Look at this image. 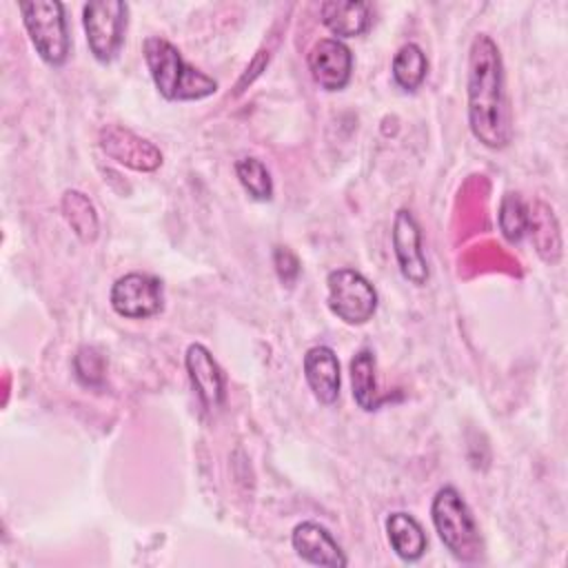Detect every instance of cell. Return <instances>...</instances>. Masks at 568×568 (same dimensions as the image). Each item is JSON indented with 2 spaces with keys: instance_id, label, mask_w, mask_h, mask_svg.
I'll use <instances>...</instances> for the list:
<instances>
[{
  "instance_id": "6da1fadb",
  "label": "cell",
  "mask_w": 568,
  "mask_h": 568,
  "mask_svg": "<svg viewBox=\"0 0 568 568\" xmlns=\"http://www.w3.org/2000/svg\"><path fill=\"white\" fill-rule=\"evenodd\" d=\"M468 129L490 151H501L513 140V124L504 82L499 47L486 33H477L468 51Z\"/></svg>"
},
{
  "instance_id": "7a4b0ae2",
  "label": "cell",
  "mask_w": 568,
  "mask_h": 568,
  "mask_svg": "<svg viewBox=\"0 0 568 568\" xmlns=\"http://www.w3.org/2000/svg\"><path fill=\"white\" fill-rule=\"evenodd\" d=\"M142 55L158 93L169 102H195L217 91V82L191 67L166 38L149 36L142 44Z\"/></svg>"
},
{
  "instance_id": "3957f363",
  "label": "cell",
  "mask_w": 568,
  "mask_h": 568,
  "mask_svg": "<svg viewBox=\"0 0 568 568\" xmlns=\"http://www.w3.org/2000/svg\"><path fill=\"white\" fill-rule=\"evenodd\" d=\"M430 519L442 544L455 559L475 561L479 557L477 521L455 486H444L435 493L430 504Z\"/></svg>"
},
{
  "instance_id": "277c9868",
  "label": "cell",
  "mask_w": 568,
  "mask_h": 568,
  "mask_svg": "<svg viewBox=\"0 0 568 568\" xmlns=\"http://www.w3.org/2000/svg\"><path fill=\"white\" fill-rule=\"evenodd\" d=\"M24 29L36 53L49 67H62L71 53V38L64 18V4L55 0H33L20 7Z\"/></svg>"
},
{
  "instance_id": "5b68a950",
  "label": "cell",
  "mask_w": 568,
  "mask_h": 568,
  "mask_svg": "<svg viewBox=\"0 0 568 568\" xmlns=\"http://www.w3.org/2000/svg\"><path fill=\"white\" fill-rule=\"evenodd\" d=\"M328 311L351 326L366 324L377 311L375 286L355 268H335L326 277Z\"/></svg>"
},
{
  "instance_id": "8992f818",
  "label": "cell",
  "mask_w": 568,
  "mask_h": 568,
  "mask_svg": "<svg viewBox=\"0 0 568 568\" xmlns=\"http://www.w3.org/2000/svg\"><path fill=\"white\" fill-rule=\"evenodd\" d=\"M129 4L122 0H95L82 7V27L91 55L106 64L111 62L122 44L126 33Z\"/></svg>"
},
{
  "instance_id": "52a82bcc",
  "label": "cell",
  "mask_w": 568,
  "mask_h": 568,
  "mask_svg": "<svg viewBox=\"0 0 568 568\" xmlns=\"http://www.w3.org/2000/svg\"><path fill=\"white\" fill-rule=\"evenodd\" d=\"M111 308L126 320H146L162 311V282L149 273H126L118 277L109 293Z\"/></svg>"
},
{
  "instance_id": "ba28073f",
  "label": "cell",
  "mask_w": 568,
  "mask_h": 568,
  "mask_svg": "<svg viewBox=\"0 0 568 568\" xmlns=\"http://www.w3.org/2000/svg\"><path fill=\"white\" fill-rule=\"evenodd\" d=\"M98 144L106 158L113 162L140 171L153 173L162 166V151L146 138L122 124H106L98 133Z\"/></svg>"
},
{
  "instance_id": "9c48e42d",
  "label": "cell",
  "mask_w": 568,
  "mask_h": 568,
  "mask_svg": "<svg viewBox=\"0 0 568 568\" xmlns=\"http://www.w3.org/2000/svg\"><path fill=\"white\" fill-rule=\"evenodd\" d=\"M393 253L402 277L415 286H424L430 277L428 262L422 248V231L408 209H399L393 217Z\"/></svg>"
},
{
  "instance_id": "30bf717a",
  "label": "cell",
  "mask_w": 568,
  "mask_h": 568,
  "mask_svg": "<svg viewBox=\"0 0 568 568\" xmlns=\"http://www.w3.org/2000/svg\"><path fill=\"white\" fill-rule=\"evenodd\" d=\"M313 82L324 91H342L353 75V53L337 38L317 40L306 58Z\"/></svg>"
},
{
  "instance_id": "8fae6325",
  "label": "cell",
  "mask_w": 568,
  "mask_h": 568,
  "mask_svg": "<svg viewBox=\"0 0 568 568\" xmlns=\"http://www.w3.org/2000/svg\"><path fill=\"white\" fill-rule=\"evenodd\" d=\"M184 366L202 408H206L209 413L222 408L226 397V379L211 351L200 342L189 344L184 353Z\"/></svg>"
},
{
  "instance_id": "7c38bea8",
  "label": "cell",
  "mask_w": 568,
  "mask_h": 568,
  "mask_svg": "<svg viewBox=\"0 0 568 568\" xmlns=\"http://www.w3.org/2000/svg\"><path fill=\"white\" fill-rule=\"evenodd\" d=\"M291 544L297 557L311 566L344 568L348 564L344 550L333 535L317 521H302L291 532Z\"/></svg>"
},
{
  "instance_id": "4fadbf2b",
  "label": "cell",
  "mask_w": 568,
  "mask_h": 568,
  "mask_svg": "<svg viewBox=\"0 0 568 568\" xmlns=\"http://www.w3.org/2000/svg\"><path fill=\"white\" fill-rule=\"evenodd\" d=\"M304 379L313 393V397L331 406L339 397V359L331 346H311L304 355Z\"/></svg>"
},
{
  "instance_id": "5bb4252c",
  "label": "cell",
  "mask_w": 568,
  "mask_h": 568,
  "mask_svg": "<svg viewBox=\"0 0 568 568\" xmlns=\"http://www.w3.org/2000/svg\"><path fill=\"white\" fill-rule=\"evenodd\" d=\"M322 24L339 38H357L371 27V7L357 0H326L320 7Z\"/></svg>"
},
{
  "instance_id": "9a60e30c",
  "label": "cell",
  "mask_w": 568,
  "mask_h": 568,
  "mask_svg": "<svg viewBox=\"0 0 568 568\" xmlns=\"http://www.w3.org/2000/svg\"><path fill=\"white\" fill-rule=\"evenodd\" d=\"M386 537L393 552L408 564L419 561L428 546L422 524L404 510H395L386 517Z\"/></svg>"
},
{
  "instance_id": "2e32d148",
  "label": "cell",
  "mask_w": 568,
  "mask_h": 568,
  "mask_svg": "<svg viewBox=\"0 0 568 568\" xmlns=\"http://www.w3.org/2000/svg\"><path fill=\"white\" fill-rule=\"evenodd\" d=\"M351 386H353V399L355 404L373 413L377 410L384 402L390 399V395H379L377 390V379H375V353L371 348H362L353 355L351 364Z\"/></svg>"
},
{
  "instance_id": "e0dca14e",
  "label": "cell",
  "mask_w": 568,
  "mask_h": 568,
  "mask_svg": "<svg viewBox=\"0 0 568 568\" xmlns=\"http://www.w3.org/2000/svg\"><path fill=\"white\" fill-rule=\"evenodd\" d=\"M60 206H62V215H64L69 229L73 231V235L84 244L95 242V237L100 233V220H98V211H95L93 202L89 200V195H84L78 189H69V191H64Z\"/></svg>"
},
{
  "instance_id": "ac0fdd59",
  "label": "cell",
  "mask_w": 568,
  "mask_h": 568,
  "mask_svg": "<svg viewBox=\"0 0 568 568\" xmlns=\"http://www.w3.org/2000/svg\"><path fill=\"white\" fill-rule=\"evenodd\" d=\"M390 73H393L395 84L402 91H406V93L417 91L422 87V82L426 80V73H428V60H426L424 49L415 42L402 44L397 49V53L393 55Z\"/></svg>"
},
{
  "instance_id": "d6986e66",
  "label": "cell",
  "mask_w": 568,
  "mask_h": 568,
  "mask_svg": "<svg viewBox=\"0 0 568 568\" xmlns=\"http://www.w3.org/2000/svg\"><path fill=\"white\" fill-rule=\"evenodd\" d=\"M497 222L506 242L517 244L524 240V235L530 229V211L517 193H506L499 204Z\"/></svg>"
},
{
  "instance_id": "ffe728a7",
  "label": "cell",
  "mask_w": 568,
  "mask_h": 568,
  "mask_svg": "<svg viewBox=\"0 0 568 568\" xmlns=\"http://www.w3.org/2000/svg\"><path fill=\"white\" fill-rule=\"evenodd\" d=\"M235 175L242 189L255 202H268L273 197V180L266 164L257 158H240L235 162Z\"/></svg>"
},
{
  "instance_id": "44dd1931",
  "label": "cell",
  "mask_w": 568,
  "mask_h": 568,
  "mask_svg": "<svg viewBox=\"0 0 568 568\" xmlns=\"http://www.w3.org/2000/svg\"><path fill=\"white\" fill-rule=\"evenodd\" d=\"M73 371L80 384L100 386L104 379V359L93 346H80L73 357Z\"/></svg>"
},
{
  "instance_id": "7402d4cb",
  "label": "cell",
  "mask_w": 568,
  "mask_h": 568,
  "mask_svg": "<svg viewBox=\"0 0 568 568\" xmlns=\"http://www.w3.org/2000/svg\"><path fill=\"white\" fill-rule=\"evenodd\" d=\"M273 264H275V271H277V277L291 286L297 275H300V260L295 257L293 251H288L286 246H277L275 253H273Z\"/></svg>"
}]
</instances>
